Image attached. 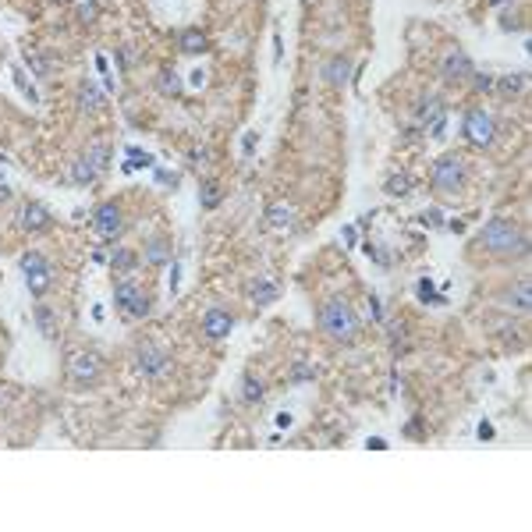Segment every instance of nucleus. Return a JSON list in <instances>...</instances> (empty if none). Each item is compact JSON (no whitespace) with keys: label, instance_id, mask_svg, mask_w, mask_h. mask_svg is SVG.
<instances>
[{"label":"nucleus","instance_id":"f8f14e48","mask_svg":"<svg viewBox=\"0 0 532 532\" xmlns=\"http://www.w3.org/2000/svg\"><path fill=\"white\" fill-rule=\"evenodd\" d=\"M504 305L511 312H518V316H528V309H532V288H528V281H514L504 291Z\"/></svg>","mask_w":532,"mask_h":532},{"label":"nucleus","instance_id":"37998d69","mask_svg":"<svg viewBox=\"0 0 532 532\" xmlns=\"http://www.w3.org/2000/svg\"><path fill=\"white\" fill-rule=\"evenodd\" d=\"M479 440H493V426L490 422H479Z\"/></svg>","mask_w":532,"mask_h":532},{"label":"nucleus","instance_id":"aec40b11","mask_svg":"<svg viewBox=\"0 0 532 532\" xmlns=\"http://www.w3.org/2000/svg\"><path fill=\"white\" fill-rule=\"evenodd\" d=\"M78 111L82 114H99L103 111V92L96 89V82H82L78 85Z\"/></svg>","mask_w":532,"mask_h":532},{"label":"nucleus","instance_id":"a211bd4d","mask_svg":"<svg viewBox=\"0 0 532 532\" xmlns=\"http://www.w3.org/2000/svg\"><path fill=\"white\" fill-rule=\"evenodd\" d=\"M291 224H295L291 206H284V202H270V206H266V227H270V231H288Z\"/></svg>","mask_w":532,"mask_h":532},{"label":"nucleus","instance_id":"09e8293b","mask_svg":"<svg viewBox=\"0 0 532 532\" xmlns=\"http://www.w3.org/2000/svg\"><path fill=\"white\" fill-rule=\"evenodd\" d=\"M0 398H4V394H0Z\"/></svg>","mask_w":532,"mask_h":532},{"label":"nucleus","instance_id":"2eb2a0df","mask_svg":"<svg viewBox=\"0 0 532 532\" xmlns=\"http://www.w3.org/2000/svg\"><path fill=\"white\" fill-rule=\"evenodd\" d=\"M142 259H146L149 266H164V262H171V238L153 234V238L146 241V248H142Z\"/></svg>","mask_w":532,"mask_h":532},{"label":"nucleus","instance_id":"cd10ccee","mask_svg":"<svg viewBox=\"0 0 532 532\" xmlns=\"http://www.w3.org/2000/svg\"><path fill=\"white\" fill-rule=\"evenodd\" d=\"M415 298L426 302V305H444V298L437 295V288H433L430 277H419V281H415Z\"/></svg>","mask_w":532,"mask_h":532},{"label":"nucleus","instance_id":"f704fd0d","mask_svg":"<svg viewBox=\"0 0 532 532\" xmlns=\"http://www.w3.org/2000/svg\"><path fill=\"white\" fill-rule=\"evenodd\" d=\"M472 89L475 92H493V75L490 71H479V75L472 71Z\"/></svg>","mask_w":532,"mask_h":532},{"label":"nucleus","instance_id":"f03ea898","mask_svg":"<svg viewBox=\"0 0 532 532\" xmlns=\"http://www.w3.org/2000/svg\"><path fill=\"white\" fill-rule=\"evenodd\" d=\"M319 330L337 344H355L358 337V316L351 312V305L344 298H330L319 305Z\"/></svg>","mask_w":532,"mask_h":532},{"label":"nucleus","instance_id":"c03bdc74","mask_svg":"<svg viewBox=\"0 0 532 532\" xmlns=\"http://www.w3.org/2000/svg\"><path fill=\"white\" fill-rule=\"evenodd\" d=\"M419 426H422L419 419H412V422H408V430H405V433H408L412 440H419V437H422V430H419Z\"/></svg>","mask_w":532,"mask_h":532},{"label":"nucleus","instance_id":"a18cd8bd","mask_svg":"<svg viewBox=\"0 0 532 532\" xmlns=\"http://www.w3.org/2000/svg\"><path fill=\"white\" fill-rule=\"evenodd\" d=\"M490 4H493V8H500V4H504V0H490Z\"/></svg>","mask_w":532,"mask_h":532},{"label":"nucleus","instance_id":"f257e3e1","mask_svg":"<svg viewBox=\"0 0 532 532\" xmlns=\"http://www.w3.org/2000/svg\"><path fill=\"white\" fill-rule=\"evenodd\" d=\"M479 248H486L497 259H528V238L522 231V224L507 220V217H493L483 234H479Z\"/></svg>","mask_w":532,"mask_h":532},{"label":"nucleus","instance_id":"7c9ffc66","mask_svg":"<svg viewBox=\"0 0 532 532\" xmlns=\"http://www.w3.org/2000/svg\"><path fill=\"white\" fill-rule=\"evenodd\" d=\"M156 89L164 92V96H178V92H181V78H178L174 71H160V78H156Z\"/></svg>","mask_w":532,"mask_h":532},{"label":"nucleus","instance_id":"a19ab883","mask_svg":"<svg viewBox=\"0 0 532 532\" xmlns=\"http://www.w3.org/2000/svg\"><path fill=\"white\" fill-rule=\"evenodd\" d=\"M365 451H387V440H384V437H369V440H365Z\"/></svg>","mask_w":532,"mask_h":532},{"label":"nucleus","instance_id":"9d476101","mask_svg":"<svg viewBox=\"0 0 532 532\" xmlns=\"http://www.w3.org/2000/svg\"><path fill=\"white\" fill-rule=\"evenodd\" d=\"M231 330H234V316H231L227 309H209V312L202 316V334H206L209 341H224Z\"/></svg>","mask_w":532,"mask_h":532},{"label":"nucleus","instance_id":"6e6552de","mask_svg":"<svg viewBox=\"0 0 532 532\" xmlns=\"http://www.w3.org/2000/svg\"><path fill=\"white\" fill-rule=\"evenodd\" d=\"M92 227H96V234L99 238H118L121 231H125V217H121V206L118 202H99L96 206V213H92Z\"/></svg>","mask_w":532,"mask_h":532},{"label":"nucleus","instance_id":"bb28decb","mask_svg":"<svg viewBox=\"0 0 532 532\" xmlns=\"http://www.w3.org/2000/svg\"><path fill=\"white\" fill-rule=\"evenodd\" d=\"M96 178H99V171L89 164L85 156H82V160H75V167H71V181H75V185H92Z\"/></svg>","mask_w":532,"mask_h":532},{"label":"nucleus","instance_id":"6ab92c4d","mask_svg":"<svg viewBox=\"0 0 532 532\" xmlns=\"http://www.w3.org/2000/svg\"><path fill=\"white\" fill-rule=\"evenodd\" d=\"M25 288H29V295H32V298H43V295L53 288V270H50V266L29 270V274H25Z\"/></svg>","mask_w":532,"mask_h":532},{"label":"nucleus","instance_id":"2f4dec72","mask_svg":"<svg viewBox=\"0 0 532 532\" xmlns=\"http://www.w3.org/2000/svg\"><path fill=\"white\" fill-rule=\"evenodd\" d=\"M365 255H369L372 262H377V266H384V270L394 262V259H391V255H394L391 248H384V245H372V241H365Z\"/></svg>","mask_w":532,"mask_h":532},{"label":"nucleus","instance_id":"4be33fe9","mask_svg":"<svg viewBox=\"0 0 532 532\" xmlns=\"http://www.w3.org/2000/svg\"><path fill=\"white\" fill-rule=\"evenodd\" d=\"M277 295H281V288L274 281H266V277H259V281L248 284V298L255 305H270V302H277Z\"/></svg>","mask_w":532,"mask_h":532},{"label":"nucleus","instance_id":"c9c22d12","mask_svg":"<svg viewBox=\"0 0 532 532\" xmlns=\"http://www.w3.org/2000/svg\"><path fill=\"white\" fill-rule=\"evenodd\" d=\"M419 220H422L426 227H444V224H447L440 209H426V213H422V217H419Z\"/></svg>","mask_w":532,"mask_h":532},{"label":"nucleus","instance_id":"0eeeda50","mask_svg":"<svg viewBox=\"0 0 532 532\" xmlns=\"http://www.w3.org/2000/svg\"><path fill=\"white\" fill-rule=\"evenodd\" d=\"M135 369H139V377H146V380H160V377L171 369V355L160 348V344L146 341V344H139V351H135Z\"/></svg>","mask_w":532,"mask_h":532},{"label":"nucleus","instance_id":"e433bc0d","mask_svg":"<svg viewBox=\"0 0 532 532\" xmlns=\"http://www.w3.org/2000/svg\"><path fill=\"white\" fill-rule=\"evenodd\" d=\"M369 316L377 319V323H384V319H387V316H384V302H380L377 295H369Z\"/></svg>","mask_w":532,"mask_h":532},{"label":"nucleus","instance_id":"39448f33","mask_svg":"<svg viewBox=\"0 0 532 532\" xmlns=\"http://www.w3.org/2000/svg\"><path fill=\"white\" fill-rule=\"evenodd\" d=\"M114 305L118 312L132 316V319H146L153 312V298L142 291V284H135L132 277H121L114 281Z\"/></svg>","mask_w":532,"mask_h":532},{"label":"nucleus","instance_id":"f3484780","mask_svg":"<svg viewBox=\"0 0 532 532\" xmlns=\"http://www.w3.org/2000/svg\"><path fill=\"white\" fill-rule=\"evenodd\" d=\"M32 319H36V327H39V334H43L46 341H57V334H61V330H57V312H53L50 305L39 302V305L32 309Z\"/></svg>","mask_w":532,"mask_h":532},{"label":"nucleus","instance_id":"9b49d317","mask_svg":"<svg viewBox=\"0 0 532 532\" xmlns=\"http://www.w3.org/2000/svg\"><path fill=\"white\" fill-rule=\"evenodd\" d=\"M22 227L32 231V234H46L53 227V217H50V209L43 202H25L22 209Z\"/></svg>","mask_w":532,"mask_h":532},{"label":"nucleus","instance_id":"a878e982","mask_svg":"<svg viewBox=\"0 0 532 532\" xmlns=\"http://www.w3.org/2000/svg\"><path fill=\"white\" fill-rule=\"evenodd\" d=\"M111 266H114L118 274H132L135 266H139V252H135V248H114Z\"/></svg>","mask_w":532,"mask_h":532},{"label":"nucleus","instance_id":"5701e85b","mask_svg":"<svg viewBox=\"0 0 532 532\" xmlns=\"http://www.w3.org/2000/svg\"><path fill=\"white\" fill-rule=\"evenodd\" d=\"M415 188V178L408 174V171H394V174H387V181H384V192L391 195V199H401V195H408Z\"/></svg>","mask_w":532,"mask_h":532},{"label":"nucleus","instance_id":"4c0bfd02","mask_svg":"<svg viewBox=\"0 0 532 532\" xmlns=\"http://www.w3.org/2000/svg\"><path fill=\"white\" fill-rule=\"evenodd\" d=\"M118 64H121L125 71L135 64V57H132V46H121V50H118Z\"/></svg>","mask_w":532,"mask_h":532},{"label":"nucleus","instance_id":"c85d7f7f","mask_svg":"<svg viewBox=\"0 0 532 532\" xmlns=\"http://www.w3.org/2000/svg\"><path fill=\"white\" fill-rule=\"evenodd\" d=\"M85 160L96 167V171H106V164H111V149H106V142H96L85 149Z\"/></svg>","mask_w":532,"mask_h":532},{"label":"nucleus","instance_id":"de8ad7c7","mask_svg":"<svg viewBox=\"0 0 532 532\" xmlns=\"http://www.w3.org/2000/svg\"><path fill=\"white\" fill-rule=\"evenodd\" d=\"M305 4H312V0H305Z\"/></svg>","mask_w":532,"mask_h":532},{"label":"nucleus","instance_id":"423d86ee","mask_svg":"<svg viewBox=\"0 0 532 532\" xmlns=\"http://www.w3.org/2000/svg\"><path fill=\"white\" fill-rule=\"evenodd\" d=\"M68 380L78 387H96L103 380V358L96 351H75L68 358Z\"/></svg>","mask_w":532,"mask_h":532},{"label":"nucleus","instance_id":"49530a36","mask_svg":"<svg viewBox=\"0 0 532 532\" xmlns=\"http://www.w3.org/2000/svg\"><path fill=\"white\" fill-rule=\"evenodd\" d=\"M57 4H71V0H57Z\"/></svg>","mask_w":532,"mask_h":532},{"label":"nucleus","instance_id":"79ce46f5","mask_svg":"<svg viewBox=\"0 0 532 532\" xmlns=\"http://www.w3.org/2000/svg\"><path fill=\"white\" fill-rule=\"evenodd\" d=\"M255 142H259V135H255V132H248V135H245V146H241V153L248 156V153L255 149Z\"/></svg>","mask_w":532,"mask_h":532},{"label":"nucleus","instance_id":"b1692460","mask_svg":"<svg viewBox=\"0 0 532 532\" xmlns=\"http://www.w3.org/2000/svg\"><path fill=\"white\" fill-rule=\"evenodd\" d=\"M266 398V384L255 377V372H245V377H241V401L245 405H259Z\"/></svg>","mask_w":532,"mask_h":532},{"label":"nucleus","instance_id":"c756f323","mask_svg":"<svg viewBox=\"0 0 532 532\" xmlns=\"http://www.w3.org/2000/svg\"><path fill=\"white\" fill-rule=\"evenodd\" d=\"M39 266H50L43 252L29 248V252H22V255H18V270H22V274H29V270H39Z\"/></svg>","mask_w":532,"mask_h":532},{"label":"nucleus","instance_id":"1a4fd4ad","mask_svg":"<svg viewBox=\"0 0 532 532\" xmlns=\"http://www.w3.org/2000/svg\"><path fill=\"white\" fill-rule=\"evenodd\" d=\"M440 78H444L447 85H461V82H468V78H472V61L465 57L461 50H451L447 57H444V64H440Z\"/></svg>","mask_w":532,"mask_h":532},{"label":"nucleus","instance_id":"dca6fc26","mask_svg":"<svg viewBox=\"0 0 532 532\" xmlns=\"http://www.w3.org/2000/svg\"><path fill=\"white\" fill-rule=\"evenodd\" d=\"M178 46H181V53H188V57H199V53L209 50V36L202 29H181L178 32Z\"/></svg>","mask_w":532,"mask_h":532},{"label":"nucleus","instance_id":"72a5a7b5","mask_svg":"<svg viewBox=\"0 0 532 532\" xmlns=\"http://www.w3.org/2000/svg\"><path fill=\"white\" fill-rule=\"evenodd\" d=\"M99 18V4H96V0H85V4H78V22L82 25H92Z\"/></svg>","mask_w":532,"mask_h":532},{"label":"nucleus","instance_id":"7ed1b4c3","mask_svg":"<svg viewBox=\"0 0 532 532\" xmlns=\"http://www.w3.org/2000/svg\"><path fill=\"white\" fill-rule=\"evenodd\" d=\"M465 178H468V167H465V160L458 153H444L433 171H430V181L440 195H458L465 188Z\"/></svg>","mask_w":532,"mask_h":532},{"label":"nucleus","instance_id":"ddd939ff","mask_svg":"<svg viewBox=\"0 0 532 532\" xmlns=\"http://www.w3.org/2000/svg\"><path fill=\"white\" fill-rule=\"evenodd\" d=\"M351 57L348 53H337V57H330L327 61V68H323V82L327 85H348L351 82Z\"/></svg>","mask_w":532,"mask_h":532},{"label":"nucleus","instance_id":"ea45409f","mask_svg":"<svg viewBox=\"0 0 532 532\" xmlns=\"http://www.w3.org/2000/svg\"><path fill=\"white\" fill-rule=\"evenodd\" d=\"M387 330H391V337H394V344H398V341H405V334H408V327H405V323H391Z\"/></svg>","mask_w":532,"mask_h":532},{"label":"nucleus","instance_id":"473e14b6","mask_svg":"<svg viewBox=\"0 0 532 532\" xmlns=\"http://www.w3.org/2000/svg\"><path fill=\"white\" fill-rule=\"evenodd\" d=\"M312 377H316V369L309 362H295L291 365V384H309Z\"/></svg>","mask_w":532,"mask_h":532},{"label":"nucleus","instance_id":"20e7f679","mask_svg":"<svg viewBox=\"0 0 532 532\" xmlns=\"http://www.w3.org/2000/svg\"><path fill=\"white\" fill-rule=\"evenodd\" d=\"M461 135H465V142L475 146V149H490V146L497 142V121H493V114H486L483 106H472V111H465Z\"/></svg>","mask_w":532,"mask_h":532},{"label":"nucleus","instance_id":"393cba45","mask_svg":"<svg viewBox=\"0 0 532 532\" xmlns=\"http://www.w3.org/2000/svg\"><path fill=\"white\" fill-rule=\"evenodd\" d=\"M220 199H224V192H220V185L213 181V178H202V181H199V202H202V209H217Z\"/></svg>","mask_w":532,"mask_h":532},{"label":"nucleus","instance_id":"58836bf2","mask_svg":"<svg viewBox=\"0 0 532 532\" xmlns=\"http://www.w3.org/2000/svg\"><path fill=\"white\" fill-rule=\"evenodd\" d=\"M291 422H295V419H291V412H277V419H274V426H277L281 433H284V430H291Z\"/></svg>","mask_w":532,"mask_h":532},{"label":"nucleus","instance_id":"4468645a","mask_svg":"<svg viewBox=\"0 0 532 532\" xmlns=\"http://www.w3.org/2000/svg\"><path fill=\"white\" fill-rule=\"evenodd\" d=\"M412 114H415V125L430 128V125H433L437 118H444L447 111H444V99H440V96H426V99H419V103H415V111H412Z\"/></svg>","mask_w":532,"mask_h":532},{"label":"nucleus","instance_id":"412c9836","mask_svg":"<svg viewBox=\"0 0 532 532\" xmlns=\"http://www.w3.org/2000/svg\"><path fill=\"white\" fill-rule=\"evenodd\" d=\"M525 85H528V75L525 71H514V75H504V78H493V92H500V96H522L525 92Z\"/></svg>","mask_w":532,"mask_h":532}]
</instances>
